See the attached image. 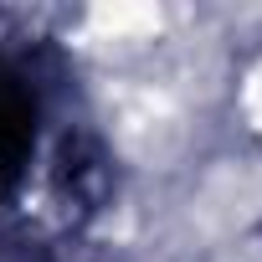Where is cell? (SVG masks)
<instances>
[{"instance_id": "6da1fadb", "label": "cell", "mask_w": 262, "mask_h": 262, "mask_svg": "<svg viewBox=\"0 0 262 262\" xmlns=\"http://www.w3.org/2000/svg\"><path fill=\"white\" fill-rule=\"evenodd\" d=\"M31 139H36V108H31V93L26 82L0 62V170H21L26 155H31Z\"/></svg>"}]
</instances>
